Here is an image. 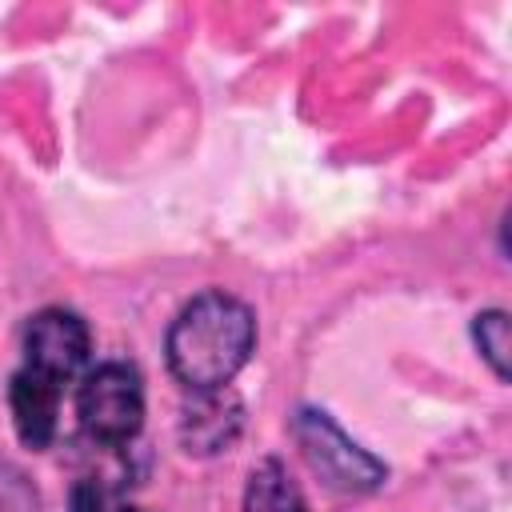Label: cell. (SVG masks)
Segmentation results:
<instances>
[{"label": "cell", "instance_id": "obj_5", "mask_svg": "<svg viewBox=\"0 0 512 512\" xmlns=\"http://www.w3.org/2000/svg\"><path fill=\"white\" fill-rule=\"evenodd\" d=\"M240 400L228 388H208V392H192V404L184 408V444L188 452H220L236 440L240 432Z\"/></svg>", "mask_w": 512, "mask_h": 512}, {"label": "cell", "instance_id": "obj_7", "mask_svg": "<svg viewBox=\"0 0 512 512\" xmlns=\"http://www.w3.org/2000/svg\"><path fill=\"white\" fill-rule=\"evenodd\" d=\"M244 512H308V504L280 460H260L244 488Z\"/></svg>", "mask_w": 512, "mask_h": 512}, {"label": "cell", "instance_id": "obj_8", "mask_svg": "<svg viewBox=\"0 0 512 512\" xmlns=\"http://www.w3.org/2000/svg\"><path fill=\"white\" fill-rule=\"evenodd\" d=\"M472 336H476V348L484 352V360L492 364V372H496L500 380H508V316H504V312H484V316H476Z\"/></svg>", "mask_w": 512, "mask_h": 512}, {"label": "cell", "instance_id": "obj_6", "mask_svg": "<svg viewBox=\"0 0 512 512\" xmlns=\"http://www.w3.org/2000/svg\"><path fill=\"white\" fill-rule=\"evenodd\" d=\"M60 384L20 368L12 376V388H8V404H12V420H16V432L28 448H44L56 432V412H60Z\"/></svg>", "mask_w": 512, "mask_h": 512}, {"label": "cell", "instance_id": "obj_1", "mask_svg": "<svg viewBox=\"0 0 512 512\" xmlns=\"http://www.w3.org/2000/svg\"><path fill=\"white\" fill-rule=\"evenodd\" d=\"M252 344H256V320L248 304H240L228 292H200L172 320L164 352L172 376L184 388L208 392V388H228V380L248 364Z\"/></svg>", "mask_w": 512, "mask_h": 512}, {"label": "cell", "instance_id": "obj_4", "mask_svg": "<svg viewBox=\"0 0 512 512\" xmlns=\"http://www.w3.org/2000/svg\"><path fill=\"white\" fill-rule=\"evenodd\" d=\"M88 360V328L76 312L64 308H44L28 320L24 332V368L52 380V384H68Z\"/></svg>", "mask_w": 512, "mask_h": 512}, {"label": "cell", "instance_id": "obj_2", "mask_svg": "<svg viewBox=\"0 0 512 512\" xmlns=\"http://www.w3.org/2000/svg\"><path fill=\"white\" fill-rule=\"evenodd\" d=\"M292 432H296V444L304 452V460L312 464V472L336 488V492H372L384 484L388 468L364 452L360 444H352L328 412H316V408H300L296 420H292Z\"/></svg>", "mask_w": 512, "mask_h": 512}, {"label": "cell", "instance_id": "obj_3", "mask_svg": "<svg viewBox=\"0 0 512 512\" xmlns=\"http://www.w3.org/2000/svg\"><path fill=\"white\" fill-rule=\"evenodd\" d=\"M76 412L88 436L100 444H124L140 432L144 420V388L136 368L128 364H100L84 376L76 392Z\"/></svg>", "mask_w": 512, "mask_h": 512}]
</instances>
